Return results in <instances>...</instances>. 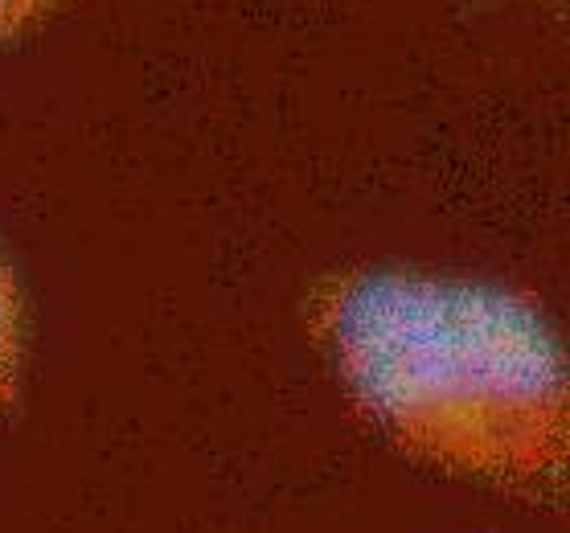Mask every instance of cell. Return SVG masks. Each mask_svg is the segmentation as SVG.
<instances>
[{"instance_id":"obj_1","label":"cell","mask_w":570,"mask_h":533,"mask_svg":"<svg viewBox=\"0 0 570 533\" xmlns=\"http://www.w3.org/2000/svg\"><path fill=\"white\" fill-rule=\"evenodd\" d=\"M321 320L353 403L402 452L509 493H562L567 362L533 304L377 272L333 287Z\"/></svg>"},{"instance_id":"obj_2","label":"cell","mask_w":570,"mask_h":533,"mask_svg":"<svg viewBox=\"0 0 570 533\" xmlns=\"http://www.w3.org/2000/svg\"><path fill=\"white\" fill-rule=\"evenodd\" d=\"M21 353H26V320H21V296H17L13 272L0 259V415L13 403L17 377H21Z\"/></svg>"},{"instance_id":"obj_3","label":"cell","mask_w":570,"mask_h":533,"mask_svg":"<svg viewBox=\"0 0 570 533\" xmlns=\"http://www.w3.org/2000/svg\"><path fill=\"white\" fill-rule=\"evenodd\" d=\"M62 0H0V41H13L17 33H26L50 17Z\"/></svg>"}]
</instances>
